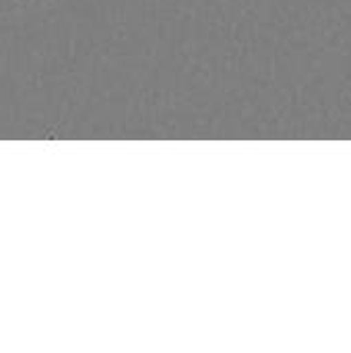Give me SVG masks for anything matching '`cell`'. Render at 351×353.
<instances>
[{"label": "cell", "instance_id": "6da1fadb", "mask_svg": "<svg viewBox=\"0 0 351 353\" xmlns=\"http://www.w3.org/2000/svg\"><path fill=\"white\" fill-rule=\"evenodd\" d=\"M19 2H23V4H25V2H29V0H19Z\"/></svg>", "mask_w": 351, "mask_h": 353}]
</instances>
